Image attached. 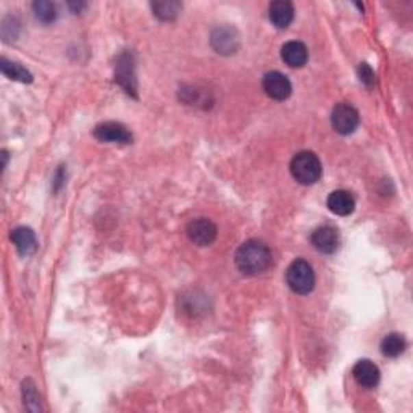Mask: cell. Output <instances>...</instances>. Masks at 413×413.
<instances>
[{
	"mask_svg": "<svg viewBox=\"0 0 413 413\" xmlns=\"http://www.w3.org/2000/svg\"><path fill=\"white\" fill-rule=\"evenodd\" d=\"M286 281L296 294H302V296L310 294L315 288V273H313L310 263L302 260V258L294 260L286 271Z\"/></svg>",
	"mask_w": 413,
	"mask_h": 413,
	"instance_id": "cell-3",
	"label": "cell"
},
{
	"mask_svg": "<svg viewBox=\"0 0 413 413\" xmlns=\"http://www.w3.org/2000/svg\"><path fill=\"white\" fill-rule=\"evenodd\" d=\"M312 244L316 251L321 253H333L339 246V234L338 231L331 226H323L318 228L312 234Z\"/></svg>",
	"mask_w": 413,
	"mask_h": 413,
	"instance_id": "cell-8",
	"label": "cell"
},
{
	"mask_svg": "<svg viewBox=\"0 0 413 413\" xmlns=\"http://www.w3.org/2000/svg\"><path fill=\"white\" fill-rule=\"evenodd\" d=\"M328 208L334 215L347 216L355 210V201H353L352 194L347 190H333L328 197Z\"/></svg>",
	"mask_w": 413,
	"mask_h": 413,
	"instance_id": "cell-12",
	"label": "cell"
},
{
	"mask_svg": "<svg viewBox=\"0 0 413 413\" xmlns=\"http://www.w3.org/2000/svg\"><path fill=\"white\" fill-rule=\"evenodd\" d=\"M290 175L292 178L303 186L315 184L321 178V162L313 152L303 151L294 155L290 160Z\"/></svg>",
	"mask_w": 413,
	"mask_h": 413,
	"instance_id": "cell-2",
	"label": "cell"
},
{
	"mask_svg": "<svg viewBox=\"0 0 413 413\" xmlns=\"http://www.w3.org/2000/svg\"><path fill=\"white\" fill-rule=\"evenodd\" d=\"M268 13L270 21L273 23V26H276L278 29H286L294 20L292 3L286 2V0H278V2L271 3Z\"/></svg>",
	"mask_w": 413,
	"mask_h": 413,
	"instance_id": "cell-13",
	"label": "cell"
},
{
	"mask_svg": "<svg viewBox=\"0 0 413 413\" xmlns=\"http://www.w3.org/2000/svg\"><path fill=\"white\" fill-rule=\"evenodd\" d=\"M281 58L290 68H301L308 60L307 47L299 40H290L281 47Z\"/></svg>",
	"mask_w": 413,
	"mask_h": 413,
	"instance_id": "cell-9",
	"label": "cell"
},
{
	"mask_svg": "<svg viewBox=\"0 0 413 413\" xmlns=\"http://www.w3.org/2000/svg\"><path fill=\"white\" fill-rule=\"evenodd\" d=\"M0 70H2V73L8 79L20 81V83H31V81H33V75H31L26 68H23L20 63L8 62L7 58L0 60Z\"/></svg>",
	"mask_w": 413,
	"mask_h": 413,
	"instance_id": "cell-16",
	"label": "cell"
},
{
	"mask_svg": "<svg viewBox=\"0 0 413 413\" xmlns=\"http://www.w3.org/2000/svg\"><path fill=\"white\" fill-rule=\"evenodd\" d=\"M12 242L21 257L31 255V253H34L36 247H38L34 231L31 228H26V226H20V228L13 229Z\"/></svg>",
	"mask_w": 413,
	"mask_h": 413,
	"instance_id": "cell-11",
	"label": "cell"
},
{
	"mask_svg": "<svg viewBox=\"0 0 413 413\" xmlns=\"http://www.w3.org/2000/svg\"><path fill=\"white\" fill-rule=\"evenodd\" d=\"M152 10H153V15L160 18V20L170 21V20H175V18L178 16V13L181 10V3L179 2H153Z\"/></svg>",
	"mask_w": 413,
	"mask_h": 413,
	"instance_id": "cell-18",
	"label": "cell"
},
{
	"mask_svg": "<svg viewBox=\"0 0 413 413\" xmlns=\"http://www.w3.org/2000/svg\"><path fill=\"white\" fill-rule=\"evenodd\" d=\"M118 65H116V81L120 83L123 88L126 89L128 94H134L136 95V78L133 73V62H131V55L128 53H123L118 58Z\"/></svg>",
	"mask_w": 413,
	"mask_h": 413,
	"instance_id": "cell-14",
	"label": "cell"
},
{
	"mask_svg": "<svg viewBox=\"0 0 413 413\" xmlns=\"http://www.w3.org/2000/svg\"><path fill=\"white\" fill-rule=\"evenodd\" d=\"M34 15L39 21H42L47 25V23H52L55 20L57 13H55V5L52 2H47V0H39V2H34L33 5Z\"/></svg>",
	"mask_w": 413,
	"mask_h": 413,
	"instance_id": "cell-19",
	"label": "cell"
},
{
	"mask_svg": "<svg viewBox=\"0 0 413 413\" xmlns=\"http://www.w3.org/2000/svg\"><path fill=\"white\" fill-rule=\"evenodd\" d=\"M234 31L229 28H220L216 29L212 36V44L218 52L221 53H231L236 51V44L238 39L234 38Z\"/></svg>",
	"mask_w": 413,
	"mask_h": 413,
	"instance_id": "cell-15",
	"label": "cell"
},
{
	"mask_svg": "<svg viewBox=\"0 0 413 413\" xmlns=\"http://www.w3.org/2000/svg\"><path fill=\"white\" fill-rule=\"evenodd\" d=\"M405 346L407 342L405 339H403V336L392 333V334H388L383 339V342H381V352H383L384 357L396 358L405 351Z\"/></svg>",
	"mask_w": 413,
	"mask_h": 413,
	"instance_id": "cell-17",
	"label": "cell"
},
{
	"mask_svg": "<svg viewBox=\"0 0 413 413\" xmlns=\"http://www.w3.org/2000/svg\"><path fill=\"white\" fill-rule=\"evenodd\" d=\"M263 90L268 97L275 99V101H286L292 92V84L288 79V76H284L279 71H270L263 76L262 81Z\"/></svg>",
	"mask_w": 413,
	"mask_h": 413,
	"instance_id": "cell-6",
	"label": "cell"
},
{
	"mask_svg": "<svg viewBox=\"0 0 413 413\" xmlns=\"http://www.w3.org/2000/svg\"><path fill=\"white\" fill-rule=\"evenodd\" d=\"M234 262L240 273L249 276L260 275L271 265V252L265 242L251 239L238 249Z\"/></svg>",
	"mask_w": 413,
	"mask_h": 413,
	"instance_id": "cell-1",
	"label": "cell"
},
{
	"mask_svg": "<svg viewBox=\"0 0 413 413\" xmlns=\"http://www.w3.org/2000/svg\"><path fill=\"white\" fill-rule=\"evenodd\" d=\"M95 139L102 140V142H118V144H129L133 140V136L121 123L115 121H107L95 126L94 129Z\"/></svg>",
	"mask_w": 413,
	"mask_h": 413,
	"instance_id": "cell-7",
	"label": "cell"
},
{
	"mask_svg": "<svg viewBox=\"0 0 413 413\" xmlns=\"http://www.w3.org/2000/svg\"><path fill=\"white\" fill-rule=\"evenodd\" d=\"M352 375L357 384L363 386V388H375L379 383V368L370 360L357 362Z\"/></svg>",
	"mask_w": 413,
	"mask_h": 413,
	"instance_id": "cell-10",
	"label": "cell"
},
{
	"mask_svg": "<svg viewBox=\"0 0 413 413\" xmlns=\"http://www.w3.org/2000/svg\"><path fill=\"white\" fill-rule=\"evenodd\" d=\"M70 7H73V8H75V12H76V13H78V12L81 10V8H83V7H84V3H70Z\"/></svg>",
	"mask_w": 413,
	"mask_h": 413,
	"instance_id": "cell-22",
	"label": "cell"
},
{
	"mask_svg": "<svg viewBox=\"0 0 413 413\" xmlns=\"http://www.w3.org/2000/svg\"><path fill=\"white\" fill-rule=\"evenodd\" d=\"M216 225L208 218H197L188 225V238L190 242H194L199 247L210 246L216 239Z\"/></svg>",
	"mask_w": 413,
	"mask_h": 413,
	"instance_id": "cell-5",
	"label": "cell"
},
{
	"mask_svg": "<svg viewBox=\"0 0 413 413\" xmlns=\"http://www.w3.org/2000/svg\"><path fill=\"white\" fill-rule=\"evenodd\" d=\"M23 396H25V403L26 407L29 408V410H36V407L33 405V403H36V405H39V394L38 391H36L33 381H25V384H23Z\"/></svg>",
	"mask_w": 413,
	"mask_h": 413,
	"instance_id": "cell-20",
	"label": "cell"
},
{
	"mask_svg": "<svg viewBox=\"0 0 413 413\" xmlns=\"http://www.w3.org/2000/svg\"><path fill=\"white\" fill-rule=\"evenodd\" d=\"M358 123H360V116H358V112L351 103L341 102L333 108V113H331V125H333L336 133L342 136L352 134L353 131L358 128Z\"/></svg>",
	"mask_w": 413,
	"mask_h": 413,
	"instance_id": "cell-4",
	"label": "cell"
},
{
	"mask_svg": "<svg viewBox=\"0 0 413 413\" xmlns=\"http://www.w3.org/2000/svg\"><path fill=\"white\" fill-rule=\"evenodd\" d=\"M358 76H360L362 83H365L366 86L375 84V73L366 63H362V65L358 66Z\"/></svg>",
	"mask_w": 413,
	"mask_h": 413,
	"instance_id": "cell-21",
	"label": "cell"
}]
</instances>
